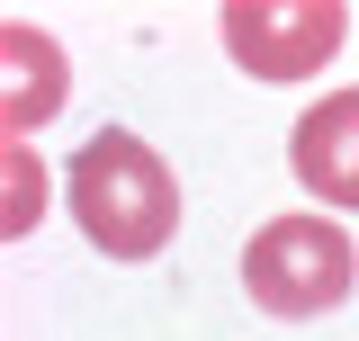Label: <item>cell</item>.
I'll return each mask as SVG.
<instances>
[{
    "label": "cell",
    "instance_id": "3957f363",
    "mask_svg": "<svg viewBox=\"0 0 359 341\" xmlns=\"http://www.w3.org/2000/svg\"><path fill=\"white\" fill-rule=\"evenodd\" d=\"M224 54L252 72V81H306L341 54L351 9L341 0H224Z\"/></svg>",
    "mask_w": 359,
    "mask_h": 341
},
{
    "label": "cell",
    "instance_id": "277c9868",
    "mask_svg": "<svg viewBox=\"0 0 359 341\" xmlns=\"http://www.w3.org/2000/svg\"><path fill=\"white\" fill-rule=\"evenodd\" d=\"M287 170L306 180L323 207H359V90L314 99L287 135Z\"/></svg>",
    "mask_w": 359,
    "mask_h": 341
},
{
    "label": "cell",
    "instance_id": "7a4b0ae2",
    "mask_svg": "<svg viewBox=\"0 0 359 341\" xmlns=\"http://www.w3.org/2000/svg\"><path fill=\"white\" fill-rule=\"evenodd\" d=\"M243 288H252L261 314L306 323V314H332L359 288V252H351V234L332 215H269L243 243Z\"/></svg>",
    "mask_w": 359,
    "mask_h": 341
},
{
    "label": "cell",
    "instance_id": "5b68a950",
    "mask_svg": "<svg viewBox=\"0 0 359 341\" xmlns=\"http://www.w3.org/2000/svg\"><path fill=\"white\" fill-rule=\"evenodd\" d=\"M0 63H9V99H0V126H9V144H27V135L63 108V45L36 36L27 18H9L0 27Z\"/></svg>",
    "mask_w": 359,
    "mask_h": 341
},
{
    "label": "cell",
    "instance_id": "6da1fadb",
    "mask_svg": "<svg viewBox=\"0 0 359 341\" xmlns=\"http://www.w3.org/2000/svg\"><path fill=\"white\" fill-rule=\"evenodd\" d=\"M72 225L108 260H153L180 234V180L144 135L108 126L72 153Z\"/></svg>",
    "mask_w": 359,
    "mask_h": 341
}]
</instances>
